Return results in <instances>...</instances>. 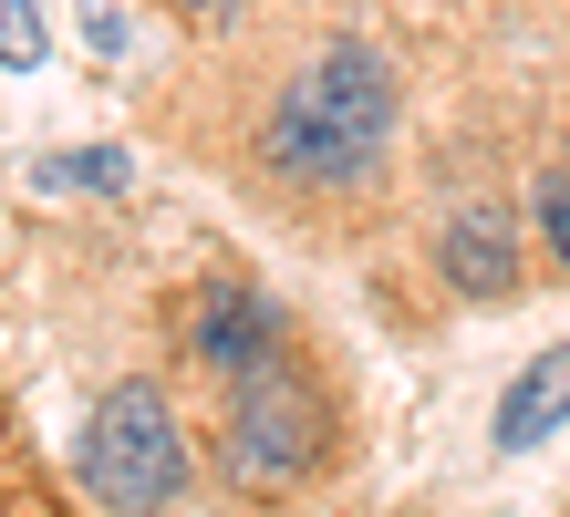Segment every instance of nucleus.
<instances>
[{"label":"nucleus","instance_id":"nucleus-7","mask_svg":"<svg viewBox=\"0 0 570 517\" xmlns=\"http://www.w3.org/2000/svg\"><path fill=\"white\" fill-rule=\"evenodd\" d=\"M42 177H52V187H83V197H115V187H125V156H115V146H83V156H42Z\"/></svg>","mask_w":570,"mask_h":517},{"label":"nucleus","instance_id":"nucleus-1","mask_svg":"<svg viewBox=\"0 0 570 517\" xmlns=\"http://www.w3.org/2000/svg\"><path fill=\"white\" fill-rule=\"evenodd\" d=\"M394 135V62L374 42H322L271 103V166L301 187H343Z\"/></svg>","mask_w":570,"mask_h":517},{"label":"nucleus","instance_id":"nucleus-10","mask_svg":"<svg viewBox=\"0 0 570 517\" xmlns=\"http://www.w3.org/2000/svg\"><path fill=\"white\" fill-rule=\"evenodd\" d=\"M177 11H187V21H228L239 0H177Z\"/></svg>","mask_w":570,"mask_h":517},{"label":"nucleus","instance_id":"nucleus-3","mask_svg":"<svg viewBox=\"0 0 570 517\" xmlns=\"http://www.w3.org/2000/svg\"><path fill=\"white\" fill-rule=\"evenodd\" d=\"M218 456L239 487H291L301 466L322 456V394L271 352L249 372H228V425H218Z\"/></svg>","mask_w":570,"mask_h":517},{"label":"nucleus","instance_id":"nucleus-8","mask_svg":"<svg viewBox=\"0 0 570 517\" xmlns=\"http://www.w3.org/2000/svg\"><path fill=\"white\" fill-rule=\"evenodd\" d=\"M540 238H550V259L570 269V156L540 177Z\"/></svg>","mask_w":570,"mask_h":517},{"label":"nucleus","instance_id":"nucleus-6","mask_svg":"<svg viewBox=\"0 0 570 517\" xmlns=\"http://www.w3.org/2000/svg\"><path fill=\"white\" fill-rule=\"evenodd\" d=\"M187 341L218 372H249V362L281 352V321H271V300H249V290H208V300H197V321H187Z\"/></svg>","mask_w":570,"mask_h":517},{"label":"nucleus","instance_id":"nucleus-4","mask_svg":"<svg viewBox=\"0 0 570 517\" xmlns=\"http://www.w3.org/2000/svg\"><path fill=\"white\" fill-rule=\"evenodd\" d=\"M560 425H570V341H550V352L498 394V456H529V445H550Z\"/></svg>","mask_w":570,"mask_h":517},{"label":"nucleus","instance_id":"nucleus-2","mask_svg":"<svg viewBox=\"0 0 570 517\" xmlns=\"http://www.w3.org/2000/svg\"><path fill=\"white\" fill-rule=\"evenodd\" d=\"M83 487L105 507H177L187 497V435L156 384H115L83 425Z\"/></svg>","mask_w":570,"mask_h":517},{"label":"nucleus","instance_id":"nucleus-5","mask_svg":"<svg viewBox=\"0 0 570 517\" xmlns=\"http://www.w3.org/2000/svg\"><path fill=\"white\" fill-rule=\"evenodd\" d=\"M435 259H446V280L466 300H509V280H519V249H509V218H498V207H456L446 238H435Z\"/></svg>","mask_w":570,"mask_h":517},{"label":"nucleus","instance_id":"nucleus-9","mask_svg":"<svg viewBox=\"0 0 570 517\" xmlns=\"http://www.w3.org/2000/svg\"><path fill=\"white\" fill-rule=\"evenodd\" d=\"M0 62H42V31H31V0H0Z\"/></svg>","mask_w":570,"mask_h":517}]
</instances>
